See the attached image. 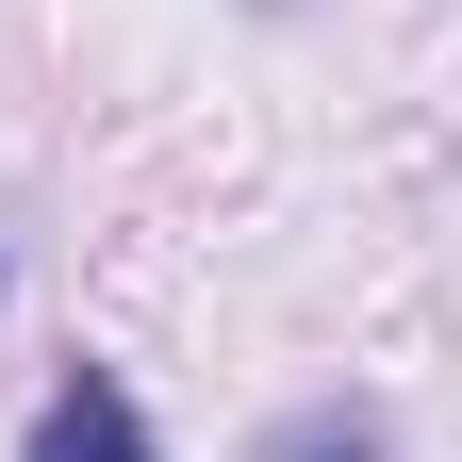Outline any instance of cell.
Masks as SVG:
<instances>
[{
	"label": "cell",
	"instance_id": "obj_1",
	"mask_svg": "<svg viewBox=\"0 0 462 462\" xmlns=\"http://www.w3.org/2000/svg\"><path fill=\"white\" fill-rule=\"evenodd\" d=\"M17 462H165V430H149V396L116 380V364H67L50 413L17 430Z\"/></svg>",
	"mask_w": 462,
	"mask_h": 462
},
{
	"label": "cell",
	"instance_id": "obj_2",
	"mask_svg": "<svg viewBox=\"0 0 462 462\" xmlns=\"http://www.w3.org/2000/svg\"><path fill=\"white\" fill-rule=\"evenodd\" d=\"M248 462H396V430H380V396H314V413H281Z\"/></svg>",
	"mask_w": 462,
	"mask_h": 462
}]
</instances>
